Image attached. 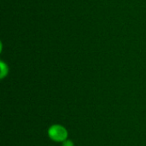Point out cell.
I'll return each mask as SVG.
<instances>
[{
  "mask_svg": "<svg viewBox=\"0 0 146 146\" xmlns=\"http://www.w3.org/2000/svg\"><path fill=\"white\" fill-rule=\"evenodd\" d=\"M0 66H1V78L3 79L4 76L7 75L8 74V66L3 62H0Z\"/></svg>",
  "mask_w": 146,
  "mask_h": 146,
  "instance_id": "2",
  "label": "cell"
},
{
  "mask_svg": "<svg viewBox=\"0 0 146 146\" xmlns=\"http://www.w3.org/2000/svg\"><path fill=\"white\" fill-rule=\"evenodd\" d=\"M48 135L55 142H64L68 138V131L61 125H52L48 130Z\"/></svg>",
  "mask_w": 146,
  "mask_h": 146,
  "instance_id": "1",
  "label": "cell"
},
{
  "mask_svg": "<svg viewBox=\"0 0 146 146\" xmlns=\"http://www.w3.org/2000/svg\"><path fill=\"white\" fill-rule=\"evenodd\" d=\"M62 146H74V143H73L71 140L67 139V140H65V141L63 142Z\"/></svg>",
  "mask_w": 146,
  "mask_h": 146,
  "instance_id": "3",
  "label": "cell"
}]
</instances>
